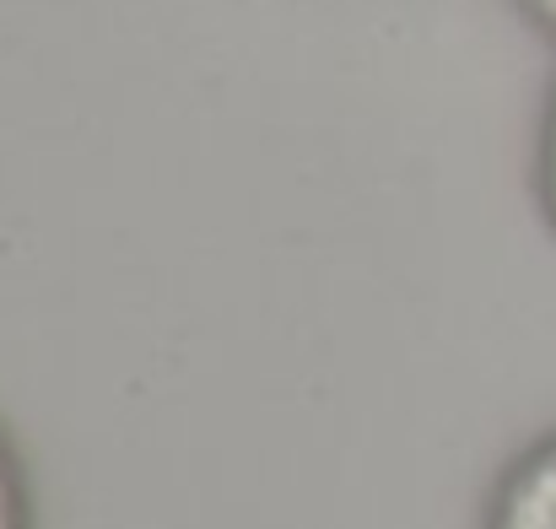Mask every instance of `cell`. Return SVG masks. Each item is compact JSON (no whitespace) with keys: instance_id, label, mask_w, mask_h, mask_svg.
<instances>
[{"instance_id":"6da1fadb","label":"cell","mask_w":556,"mask_h":529,"mask_svg":"<svg viewBox=\"0 0 556 529\" xmlns=\"http://www.w3.org/2000/svg\"><path fill=\"white\" fill-rule=\"evenodd\" d=\"M481 529H556V427L497 470L481 503Z\"/></svg>"},{"instance_id":"7a4b0ae2","label":"cell","mask_w":556,"mask_h":529,"mask_svg":"<svg viewBox=\"0 0 556 529\" xmlns=\"http://www.w3.org/2000/svg\"><path fill=\"white\" fill-rule=\"evenodd\" d=\"M530 194H535V211L541 222L556 232V76L541 98V114H535V141H530Z\"/></svg>"},{"instance_id":"3957f363","label":"cell","mask_w":556,"mask_h":529,"mask_svg":"<svg viewBox=\"0 0 556 529\" xmlns=\"http://www.w3.org/2000/svg\"><path fill=\"white\" fill-rule=\"evenodd\" d=\"M0 529H38V497L16 438L0 427Z\"/></svg>"},{"instance_id":"277c9868","label":"cell","mask_w":556,"mask_h":529,"mask_svg":"<svg viewBox=\"0 0 556 529\" xmlns=\"http://www.w3.org/2000/svg\"><path fill=\"white\" fill-rule=\"evenodd\" d=\"M514 11H519L546 43H556V0H514Z\"/></svg>"}]
</instances>
